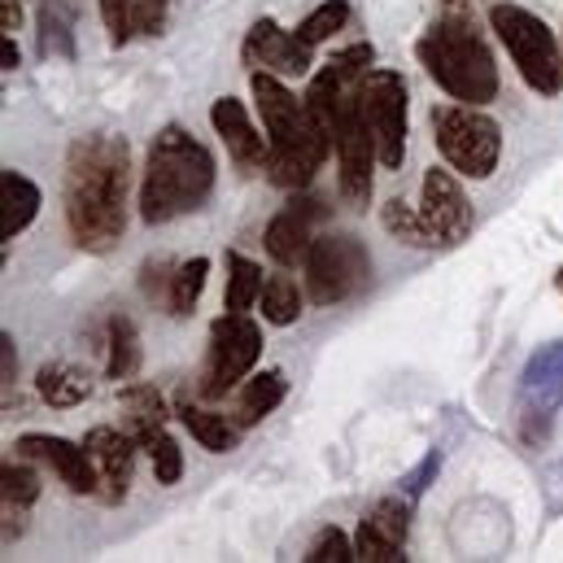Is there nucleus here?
I'll use <instances>...</instances> for the list:
<instances>
[{"instance_id":"obj_1","label":"nucleus","mask_w":563,"mask_h":563,"mask_svg":"<svg viewBox=\"0 0 563 563\" xmlns=\"http://www.w3.org/2000/svg\"><path fill=\"white\" fill-rule=\"evenodd\" d=\"M128 197H132V148L123 136L92 132L79 136L66 153V228L70 241L88 254H110L128 232Z\"/></svg>"},{"instance_id":"obj_2","label":"nucleus","mask_w":563,"mask_h":563,"mask_svg":"<svg viewBox=\"0 0 563 563\" xmlns=\"http://www.w3.org/2000/svg\"><path fill=\"white\" fill-rule=\"evenodd\" d=\"M250 92H254L258 114H263V136L272 144L267 148V179L276 188H288V192L310 188L319 166L332 153V136L310 119L306 97H292L284 88L280 75L250 70Z\"/></svg>"},{"instance_id":"obj_3","label":"nucleus","mask_w":563,"mask_h":563,"mask_svg":"<svg viewBox=\"0 0 563 563\" xmlns=\"http://www.w3.org/2000/svg\"><path fill=\"white\" fill-rule=\"evenodd\" d=\"M214 153L184 128H162L141 175V219L144 223H170L179 214H192L214 192Z\"/></svg>"},{"instance_id":"obj_4","label":"nucleus","mask_w":563,"mask_h":563,"mask_svg":"<svg viewBox=\"0 0 563 563\" xmlns=\"http://www.w3.org/2000/svg\"><path fill=\"white\" fill-rule=\"evenodd\" d=\"M416 57H420V66L428 70V79L450 101L489 106L498 97V62H494L485 35L463 13L437 18L420 40H416Z\"/></svg>"},{"instance_id":"obj_5","label":"nucleus","mask_w":563,"mask_h":563,"mask_svg":"<svg viewBox=\"0 0 563 563\" xmlns=\"http://www.w3.org/2000/svg\"><path fill=\"white\" fill-rule=\"evenodd\" d=\"M489 26L503 40V48L511 53L520 79L538 92V97H560L563 92V48L555 31L525 4L498 0L489 9Z\"/></svg>"},{"instance_id":"obj_6","label":"nucleus","mask_w":563,"mask_h":563,"mask_svg":"<svg viewBox=\"0 0 563 563\" xmlns=\"http://www.w3.org/2000/svg\"><path fill=\"white\" fill-rule=\"evenodd\" d=\"M432 141L450 162V170H459L463 179H489L503 153V128L481 106L454 101L432 110Z\"/></svg>"},{"instance_id":"obj_7","label":"nucleus","mask_w":563,"mask_h":563,"mask_svg":"<svg viewBox=\"0 0 563 563\" xmlns=\"http://www.w3.org/2000/svg\"><path fill=\"white\" fill-rule=\"evenodd\" d=\"M263 358V328L241 314V310H228L210 323V345H206V363H201V385L197 394L206 402L232 394Z\"/></svg>"},{"instance_id":"obj_8","label":"nucleus","mask_w":563,"mask_h":563,"mask_svg":"<svg viewBox=\"0 0 563 563\" xmlns=\"http://www.w3.org/2000/svg\"><path fill=\"white\" fill-rule=\"evenodd\" d=\"M363 119L372 128L376 157L385 170H398L407 157V132H411V97L407 79L398 70H376L363 79Z\"/></svg>"},{"instance_id":"obj_9","label":"nucleus","mask_w":563,"mask_h":563,"mask_svg":"<svg viewBox=\"0 0 563 563\" xmlns=\"http://www.w3.org/2000/svg\"><path fill=\"white\" fill-rule=\"evenodd\" d=\"M301 267H306V297L314 306H336L367 284L372 258L354 236H314Z\"/></svg>"},{"instance_id":"obj_10","label":"nucleus","mask_w":563,"mask_h":563,"mask_svg":"<svg viewBox=\"0 0 563 563\" xmlns=\"http://www.w3.org/2000/svg\"><path fill=\"white\" fill-rule=\"evenodd\" d=\"M560 407H563V341H551L520 372V398H516L520 437L529 445H542L551 437V428H555Z\"/></svg>"},{"instance_id":"obj_11","label":"nucleus","mask_w":563,"mask_h":563,"mask_svg":"<svg viewBox=\"0 0 563 563\" xmlns=\"http://www.w3.org/2000/svg\"><path fill=\"white\" fill-rule=\"evenodd\" d=\"M332 153H336V184H341V197L350 206H367L372 201V166L380 162L376 157V141H372V128L363 119V88L350 92L336 110V141H332Z\"/></svg>"},{"instance_id":"obj_12","label":"nucleus","mask_w":563,"mask_h":563,"mask_svg":"<svg viewBox=\"0 0 563 563\" xmlns=\"http://www.w3.org/2000/svg\"><path fill=\"white\" fill-rule=\"evenodd\" d=\"M420 214L437 245H459V241H467V232H472V201H467V192H463V184H459V170L432 166V170L423 175Z\"/></svg>"},{"instance_id":"obj_13","label":"nucleus","mask_w":563,"mask_h":563,"mask_svg":"<svg viewBox=\"0 0 563 563\" xmlns=\"http://www.w3.org/2000/svg\"><path fill=\"white\" fill-rule=\"evenodd\" d=\"M241 57L250 70H263V75H280V79H301L310 75L314 57H310V44L297 40V31H284L276 18H258L241 44Z\"/></svg>"},{"instance_id":"obj_14","label":"nucleus","mask_w":563,"mask_h":563,"mask_svg":"<svg viewBox=\"0 0 563 563\" xmlns=\"http://www.w3.org/2000/svg\"><path fill=\"white\" fill-rule=\"evenodd\" d=\"M319 223H328V201L306 197V188H301V192L288 197V206L267 223L263 245H267V254H272L280 267H297V263H306Z\"/></svg>"},{"instance_id":"obj_15","label":"nucleus","mask_w":563,"mask_h":563,"mask_svg":"<svg viewBox=\"0 0 563 563\" xmlns=\"http://www.w3.org/2000/svg\"><path fill=\"white\" fill-rule=\"evenodd\" d=\"M136 437L128 428H92L84 437V450L97 467V498L101 503H123L132 489V472H136Z\"/></svg>"},{"instance_id":"obj_16","label":"nucleus","mask_w":563,"mask_h":563,"mask_svg":"<svg viewBox=\"0 0 563 563\" xmlns=\"http://www.w3.org/2000/svg\"><path fill=\"white\" fill-rule=\"evenodd\" d=\"M407 529H411V498H380L354 533V551L363 563H398L407 560Z\"/></svg>"},{"instance_id":"obj_17","label":"nucleus","mask_w":563,"mask_h":563,"mask_svg":"<svg viewBox=\"0 0 563 563\" xmlns=\"http://www.w3.org/2000/svg\"><path fill=\"white\" fill-rule=\"evenodd\" d=\"M13 450L22 459L44 463L70 494H97V467H92L84 441H66V437H48V432H22Z\"/></svg>"},{"instance_id":"obj_18","label":"nucleus","mask_w":563,"mask_h":563,"mask_svg":"<svg viewBox=\"0 0 563 563\" xmlns=\"http://www.w3.org/2000/svg\"><path fill=\"white\" fill-rule=\"evenodd\" d=\"M210 128H214V136L223 141V148L232 153L236 166H267V148H272V144H267V136H258V128H254L245 101L219 97V101L210 106Z\"/></svg>"},{"instance_id":"obj_19","label":"nucleus","mask_w":563,"mask_h":563,"mask_svg":"<svg viewBox=\"0 0 563 563\" xmlns=\"http://www.w3.org/2000/svg\"><path fill=\"white\" fill-rule=\"evenodd\" d=\"M175 416H179V423L197 437V445L210 450V454H228V450H236V441H241V423L219 416V411H210V407H201V402H192V398H179Z\"/></svg>"},{"instance_id":"obj_20","label":"nucleus","mask_w":563,"mask_h":563,"mask_svg":"<svg viewBox=\"0 0 563 563\" xmlns=\"http://www.w3.org/2000/svg\"><path fill=\"white\" fill-rule=\"evenodd\" d=\"M284 394H288L284 372H258V376H245V385H241V394H236V411H232V420L241 423V428L263 423L284 402Z\"/></svg>"},{"instance_id":"obj_21","label":"nucleus","mask_w":563,"mask_h":563,"mask_svg":"<svg viewBox=\"0 0 563 563\" xmlns=\"http://www.w3.org/2000/svg\"><path fill=\"white\" fill-rule=\"evenodd\" d=\"M35 389L48 407H79L84 398H92V376L75 363H44L35 376Z\"/></svg>"},{"instance_id":"obj_22","label":"nucleus","mask_w":563,"mask_h":563,"mask_svg":"<svg viewBox=\"0 0 563 563\" xmlns=\"http://www.w3.org/2000/svg\"><path fill=\"white\" fill-rule=\"evenodd\" d=\"M136 372H141V332L128 314H114L106 328V376L132 380Z\"/></svg>"},{"instance_id":"obj_23","label":"nucleus","mask_w":563,"mask_h":563,"mask_svg":"<svg viewBox=\"0 0 563 563\" xmlns=\"http://www.w3.org/2000/svg\"><path fill=\"white\" fill-rule=\"evenodd\" d=\"M0 188H4V241L22 236L35 214H40V188L22 175V170H4L0 175Z\"/></svg>"},{"instance_id":"obj_24","label":"nucleus","mask_w":563,"mask_h":563,"mask_svg":"<svg viewBox=\"0 0 563 563\" xmlns=\"http://www.w3.org/2000/svg\"><path fill=\"white\" fill-rule=\"evenodd\" d=\"M35 26H40V53L44 57H75V18H70L66 0H40Z\"/></svg>"},{"instance_id":"obj_25","label":"nucleus","mask_w":563,"mask_h":563,"mask_svg":"<svg viewBox=\"0 0 563 563\" xmlns=\"http://www.w3.org/2000/svg\"><path fill=\"white\" fill-rule=\"evenodd\" d=\"M0 498H4V520H9V525L22 520V511L40 498V472L26 467V463L4 459V463H0ZM13 533H18V525H13Z\"/></svg>"},{"instance_id":"obj_26","label":"nucleus","mask_w":563,"mask_h":563,"mask_svg":"<svg viewBox=\"0 0 563 563\" xmlns=\"http://www.w3.org/2000/svg\"><path fill=\"white\" fill-rule=\"evenodd\" d=\"M136 441H141V450L148 454V463H153L157 485H175V481L184 476V450H179V441L166 432V423L144 428Z\"/></svg>"},{"instance_id":"obj_27","label":"nucleus","mask_w":563,"mask_h":563,"mask_svg":"<svg viewBox=\"0 0 563 563\" xmlns=\"http://www.w3.org/2000/svg\"><path fill=\"white\" fill-rule=\"evenodd\" d=\"M206 276H210V258H188L179 267H170V284H166V310L170 314H192L201 288H206Z\"/></svg>"},{"instance_id":"obj_28","label":"nucleus","mask_w":563,"mask_h":563,"mask_svg":"<svg viewBox=\"0 0 563 563\" xmlns=\"http://www.w3.org/2000/svg\"><path fill=\"white\" fill-rule=\"evenodd\" d=\"M228 310H250L258 297H263V284H267V276H263V267L254 263V258H245V254H228Z\"/></svg>"},{"instance_id":"obj_29","label":"nucleus","mask_w":563,"mask_h":563,"mask_svg":"<svg viewBox=\"0 0 563 563\" xmlns=\"http://www.w3.org/2000/svg\"><path fill=\"white\" fill-rule=\"evenodd\" d=\"M258 306H263L267 323L288 328V323H297V319H301V288L292 284V276H267Z\"/></svg>"},{"instance_id":"obj_30","label":"nucleus","mask_w":563,"mask_h":563,"mask_svg":"<svg viewBox=\"0 0 563 563\" xmlns=\"http://www.w3.org/2000/svg\"><path fill=\"white\" fill-rule=\"evenodd\" d=\"M345 22H350V0H323V4H314V9L297 22V40H306V44L314 48V44L332 40L336 31H345Z\"/></svg>"},{"instance_id":"obj_31","label":"nucleus","mask_w":563,"mask_h":563,"mask_svg":"<svg viewBox=\"0 0 563 563\" xmlns=\"http://www.w3.org/2000/svg\"><path fill=\"white\" fill-rule=\"evenodd\" d=\"M380 223H385V232H389V236H398V241H402V245H411V250H428V245H437L420 210H411V206H402V201H385Z\"/></svg>"},{"instance_id":"obj_32","label":"nucleus","mask_w":563,"mask_h":563,"mask_svg":"<svg viewBox=\"0 0 563 563\" xmlns=\"http://www.w3.org/2000/svg\"><path fill=\"white\" fill-rule=\"evenodd\" d=\"M123 411H128V432H132V437H141L144 428L166 423L162 394H157L153 385H132V389H123Z\"/></svg>"},{"instance_id":"obj_33","label":"nucleus","mask_w":563,"mask_h":563,"mask_svg":"<svg viewBox=\"0 0 563 563\" xmlns=\"http://www.w3.org/2000/svg\"><path fill=\"white\" fill-rule=\"evenodd\" d=\"M110 44H128L136 35V0H97Z\"/></svg>"},{"instance_id":"obj_34","label":"nucleus","mask_w":563,"mask_h":563,"mask_svg":"<svg viewBox=\"0 0 563 563\" xmlns=\"http://www.w3.org/2000/svg\"><path fill=\"white\" fill-rule=\"evenodd\" d=\"M301 560H310V563H350V560H358V551H354V542H350L341 529H323V533L310 542V551H306Z\"/></svg>"},{"instance_id":"obj_35","label":"nucleus","mask_w":563,"mask_h":563,"mask_svg":"<svg viewBox=\"0 0 563 563\" xmlns=\"http://www.w3.org/2000/svg\"><path fill=\"white\" fill-rule=\"evenodd\" d=\"M170 0H136V31L141 35H162Z\"/></svg>"},{"instance_id":"obj_36","label":"nucleus","mask_w":563,"mask_h":563,"mask_svg":"<svg viewBox=\"0 0 563 563\" xmlns=\"http://www.w3.org/2000/svg\"><path fill=\"white\" fill-rule=\"evenodd\" d=\"M437 463H441V459H437V454H428V459L420 463V472H411V476L402 481V494H407L411 503L423 494V481H432V476H437Z\"/></svg>"},{"instance_id":"obj_37","label":"nucleus","mask_w":563,"mask_h":563,"mask_svg":"<svg viewBox=\"0 0 563 563\" xmlns=\"http://www.w3.org/2000/svg\"><path fill=\"white\" fill-rule=\"evenodd\" d=\"M13 372H18V354H13V336L4 332L0 336V376H4V385L13 380Z\"/></svg>"},{"instance_id":"obj_38","label":"nucleus","mask_w":563,"mask_h":563,"mask_svg":"<svg viewBox=\"0 0 563 563\" xmlns=\"http://www.w3.org/2000/svg\"><path fill=\"white\" fill-rule=\"evenodd\" d=\"M4 70H18V44H13V35H4Z\"/></svg>"},{"instance_id":"obj_39","label":"nucleus","mask_w":563,"mask_h":563,"mask_svg":"<svg viewBox=\"0 0 563 563\" xmlns=\"http://www.w3.org/2000/svg\"><path fill=\"white\" fill-rule=\"evenodd\" d=\"M555 288H560V292H563V267H560V276H555Z\"/></svg>"}]
</instances>
